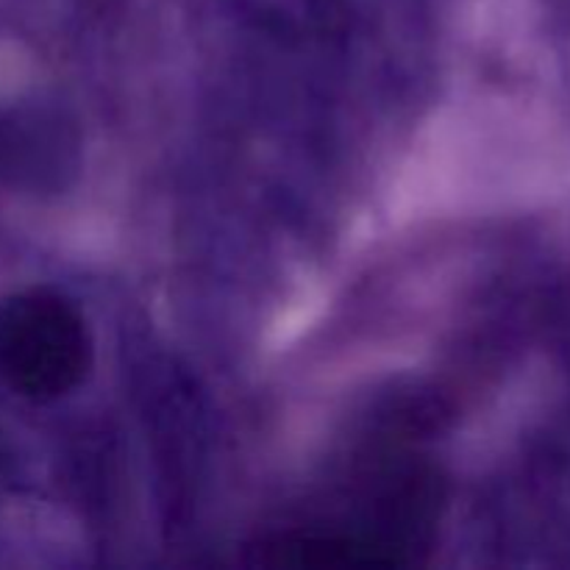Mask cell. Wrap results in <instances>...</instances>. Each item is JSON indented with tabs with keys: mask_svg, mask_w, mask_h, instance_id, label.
<instances>
[{
	"mask_svg": "<svg viewBox=\"0 0 570 570\" xmlns=\"http://www.w3.org/2000/svg\"><path fill=\"white\" fill-rule=\"evenodd\" d=\"M76 126L48 106L0 111V181L31 193H56L78 170Z\"/></svg>",
	"mask_w": 570,
	"mask_h": 570,
	"instance_id": "obj_2",
	"label": "cell"
},
{
	"mask_svg": "<svg viewBox=\"0 0 570 570\" xmlns=\"http://www.w3.org/2000/svg\"><path fill=\"white\" fill-rule=\"evenodd\" d=\"M95 343L83 312L50 287L0 301V382L31 404L76 393L92 371Z\"/></svg>",
	"mask_w": 570,
	"mask_h": 570,
	"instance_id": "obj_1",
	"label": "cell"
}]
</instances>
